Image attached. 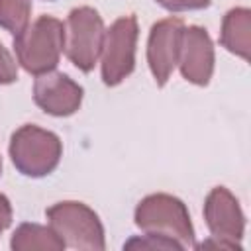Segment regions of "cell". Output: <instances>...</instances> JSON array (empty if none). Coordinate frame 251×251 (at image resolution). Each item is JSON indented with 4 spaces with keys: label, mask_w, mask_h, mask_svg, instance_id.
<instances>
[{
    "label": "cell",
    "mask_w": 251,
    "mask_h": 251,
    "mask_svg": "<svg viewBox=\"0 0 251 251\" xmlns=\"http://www.w3.org/2000/svg\"><path fill=\"white\" fill-rule=\"evenodd\" d=\"M163 8L171 12H184V10H200L210 4V0H157Z\"/></svg>",
    "instance_id": "2e32d148"
},
{
    "label": "cell",
    "mask_w": 251,
    "mask_h": 251,
    "mask_svg": "<svg viewBox=\"0 0 251 251\" xmlns=\"http://www.w3.org/2000/svg\"><path fill=\"white\" fill-rule=\"evenodd\" d=\"M184 22L180 18H167L153 24L147 41V63L157 86H165L175 65L178 63L180 39Z\"/></svg>",
    "instance_id": "ba28073f"
},
{
    "label": "cell",
    "mask_w": 251,
    "mask_h": 251,
    "mask_svg": "<svg viewBox=\"0 0 251 251\" xmlns=\"http://www.w3.org/2000/svg\"><path fill=\"white\" fill-rule=\"evenodd\" d=\"M137 20L133 14L118 18L106 31L102 41V80L108 86L120 84L133 73Z\"/></svg>",
    "instance_id": "8992f818"
},
{
    "label": "cell",
    "mask_w": 251,
    "mask_h": 251,
    "mask_svg": "<svg viewBox=\"0 0 251 251\" xmlns=\"http://www.w3.org/2000/svg\"><path fill=\"white\" fill-rule=\"evenodd\" d=\"M204 220L208 224V229L212 231V237L222 239L233 249L241 251L239 241L243 237L245 218H243L237 198L226 186H216L206 196Z\"/></svg>",
    "instance_id": "52a82bcc"
},
{
    "label": "cell",
    "mask_w": 251,
    "mask_h": 251,
    "mask_svg": "<svg viewBox=\"0 0 251 251\" xmlns=\"http://www.w3.org/2000/svg\"><path fill=\"white\" fill-rule=\"evenodd\" d=\"M182 76L198 86H206L214 73V45L208 31L200 25H188L182 31L178 63Z\"/></svg>",
    "instance_id": "9c48e42d"
},
{
    "label": "cell",
    "mask_w": 251,
    "mask_h": 251,
    "mask_svg": "<svg viewBox=\"0 0 251 251\" xmlns=\"http://www.w3.org/2000/svg\"><path fill=\"white\" fill-rule=\"evenodd\" d=\"M10 224H12V206L10 200L4 194H0V231H4Z\"/></svg>",
    "instance_id": "e0dca14e"
},
{
    "label": "cell",
    "mask_w": 251,
    "mask_h": 251,
    "mask_svg": "<svg viewBox=\"0 0 251 251\" xmlns=\"http://www.w3.org/2000/svg\"><path fill=\"white\" fill-rule=\"evenodd\" d=\"M14 251H61L65 249L63 239L45 226L39 224H22L10 241Z\"/></svg>",
    "instance_id": "7c38bea8"
},
{
    "label": "cell",
    "mask_w": 251,
    "mask_h": 251,
    "mask_svg": "<svg viewBox=\"0 0 251 251\" xmlns=\"http://www.w3.org/2000/svg\"><path fill=\"white\" fill-rule=\"evenodd\" d=\"M0 171H2V161H0Z\"/></svg>",
    "instance_id": "ac0fdd59"
},
{
    "label": "cell",
    "mask_w": 251,
    "mask_h": 251,
    "mask_svg": "<svg viewBox=\"0 0 251 251\" xmlns=\"http://www.w3.org/2000/svg\"><path fill=\"white\" fill-rule=\"evenodd\" d=\"M104 22L90 6L71 10L65 24V53L82 73H90L102 53Z\"/></svg>",
    "instance_id": "5b68a950"
},
{
    "label": "cell",
    "mask_w": 251,
    "mask_h": 251,
    "mask_svg": "<svg viewBox=\"0 0 251 251\" xmlns=\"http://www.w3.org/2000/svg\"><path fill=\"white\" fill-rule=\"evenodd\" d=\"M124 247L126 249H182L178 241L163 235H153V233H147L143 237H133Z\"/></svg>",
    "instance_id": "5bb4252c"
},
{
    "label": "cell",
    "mask_w": 251,
    "mask_h": 251,
    "mask_svg": "<svg viewBox=\"0 0 251 251\" xmlns=\"http://www.w3.org/2000/svg\"><path fill=\"white\" fill-rule=\"evenodd\" d=\"M65 47V25L53 16H39L14 37L18 63L31 75H43L57 67Z\"/></svg>",
    "instance_id": "6da1fadb"
},
{
    "label": "cell",
    "mask_w": 251,
    "mask_h": 251,
    "mask_svg": "<svg viewBox=\"0 0 251 251\" xmlns=\"http://www.w3.org/2000/svg\"><path fill=\"white\" fill-rule=\"evenodd\" d=\"M251 12L249 8H231L222 22V33L220 41L222 45L229 51L235 53L237 57L249 61L251 55Z\"/></svg>",
    "instance_id": "8fae6325"
},
{
    "label": "cell",
    "mask_w": 251,
    "mask_h": 251,
    "mask_svg": "<svg viewBox=\"0 0 251 251\" xmlns=\"http://www.w3.org/2000/svg\"><path fill=\"white\" fill-rule=\"evenodd\" d=\"M31 0H0V27L20 33L29 24Z\"/></svg>",
    "instance_id": "4fadbf2b"
},
{
    "label": "cell",
    "mask_w": 251,
    "mask_h": 251,
    "mask_svg": "<svg viewBox=\"0 0 251 251\" xmlns=\"http://www.w3.org/2000/svg\"><path fill=\"white\" fill-rule=\"evenodd\" d=\"M133 220L135 226L145 233L175 239L182 247L190 245L194 239V227L184 202L171 194L145 196L137 204Z\"/></svg>",
    "instance_id": "7a4b0ae2"
},
{
    "label": "cell",
    "mask_w": 251,
    "mask_h": 251,
    "mask_svg": "<svg viewBox=\"0 0 251 251\" xmlns=\"http://www.w3.org/2000/svg\"><path fill=\"white\" fill-rule=\"evenodd\" d=\"M35 104L51 116H71L80 108L82 86L63 73H43L33 84Z\"/></svg>",
    "instance_id": "30bf717a"
},
{
    "label": "cell",
    "mask_w": 251,
    "mask_h": 251,
    "mask_svg": "<svg viewBox=\"0 0 251 251\" xmlns=\"http://www.w3.org/2000/svg\"><path fill=\"white\" fill-rule=\"evenodd\" d=\"M18 78V65L8 53V49L0 43V84H10Z\"/></svg>",
    "instance_id": "9a60e30c"
},
{
    "label": "cell",
    "mask_w": 251,
    "mask_h": 251,
    "mask_svg": "<svg viewBox=\"0 0 251 251\" xmlns=\"http://www.w3.org/2000/svg\"><path fill=\"white\" fill-rule=\"evenodd\" d=\"M63 155L61 139L43 127L25 124L12 133L10 157L16 169L25 176H45L55 171Z\"/></svg>",
    "instance_id": "3957f363"
},
{
    "label": "cell",
    "mask_w": 251,
    "mask_h": 251,
    "mask_svg": "<svg viewBox=\"0 0 251 251\" xmlns=\"http://www.w3.org/2000/svg\"><path fill=\"white\" fill-rule=\"evenodd\" d=\"M45 214L49 227L63 239L65 247L69 245L84 251H102L106 247L102 222L86 204L75 200L57 202L47 208Z\"/></svg>",
    "instance_id": "277c9868"
}]
</instances>
